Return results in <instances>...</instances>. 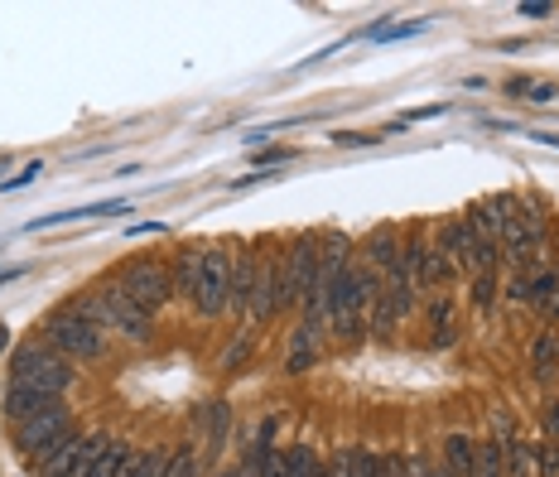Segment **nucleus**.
Here are the masks:
<instances>
[{
    "label": "nucleus",
    "instance_id": "nucleus-33",
    "mask_svg": "<svg viewBox=\"0 0 559 477\" xmlns=\"http://www.w3.org/2000/svg\"><path fill=\"white\" fill-rule=\"evenodd\" d=\"M545 439H559V401L545 410Z\"/></svg>",
    "mask_w": 559,
    "mask_h": 477
},
{
    "label": "nucleus",
    "instance_id": "nucleus-1",
    "mask_svg": "<svg viewBox=\"0 0 559 477\" xmlns=\"http://www.w3.org/2000/svg\"><path fill=\"white\" fill-rule=\"evenodd\" d=\"M39 343L63 357V362H102V357H107V329H97V323L73 313L68 305L53 309L49 319L39 323Z\"/></svg>",
    "mask_w": 559,
    "mask_h": 477
},
{
    "label": "nucleus",
    "instance_id": "nucleus-21",
    "mask_svg": "<svg viewBox=\"0 0 559 477\" xmlns=\"http://www.w3.org/2000/svg\"><path fill=\"white\" fill-rule=\"evenodd\" d=\"M507 477H535V444L531 439H507Z\"/></svg>",
    "mask_w": 559,
    "mask_h": 477
},
{
    "label": "nucleus",
    "instance_id": "nucleus-38",
    "mask_svg": "<svg viewBox=\"0 0 559 477\" xmlns=\"http://www.w3.org/2000/svg\"><path fill=\"white\" fill-rule=\"evenodd\" d=\"M535 83H531V77H516V83H507V92H516V97H521V92H531Z\"/></svg>",
    "mask_w": 559,
    "mask_h": 477
},
{
    "label": "nucleus",
    "instance_id": "nucleus-30",
    "mask_svg": "<svg viewBox=\"0 0 559 477\" xmlns=\"http://www.w3.org/2000/svg\"><path fill=\"white\" fill-rule=\"evenodd\" d=\"M377 477H405V453H381Z\"/></svg>",
    "mask_w": 559,
    "mask_h": 477
},
{
    "label": "nucleus",
    "instance_id": "nucleus-17",
    "mask_svg": "<svg viewBox=\"0 0 559 477\" xmlns=\"http://www.w3.org/2000/svg\"><path fill=\"white\" fill-rule=\"evenodd\" d=\"M473 458H477L473 434H449L444 439V473L449 477H473Z\"/></svg>",
    "mask_w": 559,
    "mask_h": 477
},
{
    "label": "nucleus",
    "instance_id": "nucleus-31",
    "mask_svg": "<svg viewBox=\"0 0 559 477\" xmlns=\"http://www.w3.org/2000/svg\"><path fill=\"white\" fill-rule=\"evenodd\" d=\"M39 174H44V165H25V169L15 174V179H5V189H25V183H34Z\"/></svg>",
    "mask_w": 559,
    "mask_h": 477
},
{
    "label": "nucleus",
    "instance_id": "nucleus-34",
    "mask_svg": "<svg viewBox=\"0 0 559 477\" xmlns=\"http://www.w3.org/2000/svg\"><path fill=\"white\" fill-rule=\"evenodd\" d=\"M555 97H559V92H555L550 83H535V87H531V102H555Z\"/></svg>",
    "mask_w": 559,
    "mask_h": 477
},
{
    "label": "nucleus",
    "instance_id": "nucleus-39",
    "mask_svg": "<svg viewBox=\"0 0 559 477\" xmlns=\"http://www.w3.org/2000/svg\"><path fill=\"white\" fill-rule=\"evenodd\" d=\"M223 477H255V468H247V463H237V468H227Z\"/></svg>",
    "mask_w": 559,
    "mask_h": 477
},
{
    "label": "nucleus",
    "instance_id": "nucleus-28",
    "mask_svg": "<svg viewBox=\"0 0 559 477\" xmlns=\"http://www.w3.org/2000/svg\"><path fill=\"white\" fill-rule=\"evenodd\" d=\"M492 439H516V415L507 405H492Z\"/></svg>",
    "mask_w": 559,
    "mask_h": 477
},
{
    "label": "nucleus",
    "instance_id": "nucleus-26",
    "mask_svg": "<svg viewBox=\"0 0 559 477\" xmlns=\"http://www.w3.org/2000/svg\"><path fill=\"white\" fill-rule=\"evenodd\" d=\"M405 477H449V473H444V463H429L419 449H411L405 453Z\"/></svg>",
    "mask_w": 559,
    "mask_h": 477
},
{
    "label": "nucleus",
    "instance_id": "nucleus-18",
    "mask_svg": "<svg viewBox=\"0 0 559 477\" xmlns=\"http://www.w3.org/2000/svg\"><path fill=\"white\" fill-rule=\"evenodd\" d=\"M531 371H535V381H550L555 371H559V343H555V329L535 333V343H531Z\"/></svg>",
    "mask_w": 559,
    "mask_h": 477
},
{
    "label": "nucleus",
    "instance_id": "nucleus-6",
    "mask_svg": "<svg viewBox=\"0 0 559 477\" xmlns=\"http://www.w3.org/2000/svg\"><path fill=\"white\" fill-rule=\"evenodd\" d=\"M102 444H107V434H78V429H73V434H63L49 453L29 458V468H34V477H78Z\"/></svg>",
    "mask_w": 559,
    "mask_h": 477
},
{
    "label": "nucleus",
    "instance_id": "nucleus-29",
    "mask_svg": "<svg viewBox=\"0 0 559 477\" xmlns=\"http://www.w3.org/2000/svg\"><path fill=\"white\" fill-rule=\"evenodd\" d=\"M526 295H531V275H507V285H502L507 305H526Z\"/></svg>",
    "mask_w": 559,
    "mask_h": 477
},
{
    "label": "nucleus",
    "instance_id": "nucleus-32",
    "mask_svg": "<svg viewBox=\"0 0 559 477\" xmlns=\"http://www.w3.org/2000/svg\"><path fill=\"white\" fill-rule=\"evenodd\" d=\"M381 135H357V131H343L337 135V145H377Z\"/></svg>",
    "mask_w": 559,
    "mask_h": 477
},
{
    "label": "nucleus",
    "instance_id": "nucleus-19",
    "mask_svg": "<svg viewBox=\"0 0 559 477\" xmlns=\"http://www.w3.org/2000/svg\"><path fill=\"white\" fill-rule=\"evenodd\" d=\"M473 477H507V439H477Z\"/></svg>",
    "mask_w": 559,
    "mask_h": 477
},
{
    "label": "nucleus",
    "instance_id": "nucleus-36",
    "mask_svg": "<svg viewBox=\"0 0 559 477\" xmlns=\"http://www.w3.org/2000/svg\"><path fill=\"white\" fill-rule=\"evenodd\" d=\"M531 141H540V145H555V150H559V135H550V131H531Z\"/></svg>",
    "mask_w": 559,
    "mask_h": 477
},
{
    "label": "nucleus",
    "instance_id": "nucleus-11",
    "mask_svg": "<svg viewBox=\"0 0 559 477\" xmlns=\"http://www.w3.org/2000/svg\"><path fill=\"white\" fill-rule=\"evenodd\" d=\"M323 347H329V337H323V333L295 329V333H289V353H285V371H289V377H305V371H309V367H319Z\"/></svg>",
    "mask_w": 559,
    "mask_h": 477
},
{
    "label": "nucleus",
    "instance_id": "nucleus-8",
    "mask_svg": "<svg viewBox=\"0 0 559 477\" xmlns=\"http://www.w3.org/2000/svg\"><path fill=\"white\" fill-rule=\"evenodd\" d=\"M63 434H73V415H68V405L58 401L44 415H34V420L15 425V449L25 453V458H39V453H49Z\"/></svg>",
    "mask_w": 559,
    "mask_h": 477
},
{
    "label": "nucleus",
    "instance_id": "nucleus-35",
    "mask_svg": "<svg viewBox=\"0 0 559 477\" xmlns=\"http://www.w3.org/2000/svg\"><path fill=\"white\" fill-rule=\"evenodd\" d=\"M521 15H550V5H545V0H531V5H521Z\"/></svg>",
    "mask_w": 559,
    "mask_h": 477
},
{
    "label": "nucleus",
    "instance_id": "nucleus-25",
    "mask_svg": "<svg viewBox=\"0 0 559 477\" xmlns=\"http://www.w3.org/2000/svg\"><path fill=\"white\" fill-rule=\"evenodd\" d=\"M429 29V20H411V25H377L367 34L371 44H391V39H411V34H425Z\"/></svg>",
    "mask_w": 559,
    "mask_h": 477
},
{
    "label": "nucleus",
    "instance_id": "nucleus-27",
    "mask_svg": "<svg viewBox=\"0 0 559 477\" xmlns=\"http://www.w3.org/2000/svg\"><path fill=\"white\" fill-rule=\"evenodd\" d=\"M247 362H251V337H237V343H231L227 353H223V371H231V377H237V371L247 367Z\"/></svg>",
    "mask_w": 559,
    "mask_h": 477
},
{
    "label": "nucleus",
    "instance_id": "nucleus-24",
    "mask_svg": "<svg viewBox=\"0 0 559 477\" xmlns=\"http://www.w3.org/2000/svg\"><path fill=\"white\" fill-rule=\"evenodd\" d=\"M535 477H559V439H535Z\"/></svg>",
    "mask_w": 559,
    "mask_h": 477
},
{
    "label": "nucleus",
    "instance_id": "nucleus-14",
    "mask_svg": "<svg viewBox=\"0 0 559 477\" xmlns=\"http://www.w3.org/2000/svg\"><path fill=\"white\" fill-rule=\"evenodd\" d=\"M49 405H58V395H44V391H29V386H5V420L10 425H25L34 415H44Z\"/></svg>",
    "mask_w": 559,
    "mask_h": 477
},
{
    "label": "nucleus",
    "instance_id": "nucleus-23",
    "mask_svg": "<svg viewBox=\"0 0 559 477\" xmlns=\"http://www.w3.org/2000/svg\"><path fill=\"white\" fill-rule=\"evenodd\" d=\"M165 463H169V453H159V449H135L131 468H126L121 477H159V473H165Z\"/></svg>",
    "mask_w": 559,
    "mask_h": 477
},
{
    "label": "nucleus",
    "instance_id": "nucleus-22",
    "mask_svg": "<svg viewBox=\"0 0 559 477\" xmlns=\"http://www.w3.org/2000/svg\"><path fill=\"white\" fill-rule=\"evenodd\" d=\"M159 477H203V468H198V449L179 444L169 453V463H165V473H159Z\"/></svg>",
    "mask_w": 559,
    "mask_h": 477
},
{
    "label": "nucleus",
    "instance_id": "nucleus-9",
    "mask_svg": "<svg viewBox=\"0 0 559 477\" xmlns=\"http://www.w3.org/2000/svg\"><path fill=\"white\" fill-rule=\"evenodd\" d=\"M425 329L429 353H449L459 343V319H453V295H425Z\"/></svg>",
    "mask_w": 559,
    "mask_h": 477
},
{
    "label": "nucleus",
    "instance_id": "nucleus-5",
    "mask_svg": "<svg viewBox=\"0 0 559 477\" xmlns=\"http://www.w3.org/2000/svg\"><path fill=\"white\" fill-rule=\"evenodd\" d=\"M265 261H271L265 241H251V247H241V255L231 261V295H227V313H237V319H247V323H251V313H255V299H261Z\"/></svg>",
    "mask_w": 559,
    "mask_h": 477
},
{
    "label": "nucleus",
    "instance_id": "nucleus-16",
    "mask_svg": "<svg viewBox=\"0 0 559 477\" xmlns=\"http://www.w3.org/2000/svg\"><path fill=\"white\" fill-rule=\"evenodd\" d=\"M203 251L207 247H183L174 255L169 275H174V299H193V285H198V271H203Z\"/></svg>",
    "mask_w": 559,
    "mask_h": 477
},
{
    "label": "nucleus",
    "instance_id": "nucleus-37",
    "mask_svg": "<svg viewBox=\"0 0 559 477\" xmlns=\"http://www.w3.org/2000/svg\"><path fill=\"white\" fill-rule=\"evenodd\" d=\"M150 231H165L159 223H140V227H131V237H150Z\"/></svg>",
    "mask_w": 559,
    "mask_h": 477
},
{
    "label": "nucleus",
    "instance_id": "nucleus-2",
    "mask_svg": "<svg viewBox=\"0 0 559 477\" xmlns=\"http://www.w3.org/2000/svg\"><path fill=\"white\" fill-rule=\"evenodd\" d=\"M5 367H10V386H29V391L58 395V401H63V391L78 381L73 362H63L58 353H49L39 337H34V343H20Z\"/></svg>",
    "mask_w": 559,
    "mask_h": 477
},
{
    "label": "nucleus",
    "instance_id": "nucleus-3",
    "mask_svg": "<svg viewBox=\"0 0 559 477\" xmlns=\"http://www.w3.org/2000/svg\"><path fill=\"white\" fill-rule=\"evenodd\" d=\"M231 247H207L203 251V271H198V285H193V313L203 319H223L227 313V295H231Z\"/></svg>",
    "mask_w": 559,
    "mask_h": 477
},
{
    "label": "nucleus",
    "instance_id": "nucleus-7",
    "mask_svg": "<svg viewBox=\"0 0 559 477\" xmlns=\"http://www.w3.org/2000/svg\"><path fill=\"white\" fill-rule=\"evenodd\" d=\"M516 213H521V198L516 193H492V198H477L463 217H468V227L477 231V241H483V247H502L507 231L516 227Z\"/></svg>",
    "mask_w": 559,
    "mask_h": 477
},
{
    "label": "nucleus",
    "instance_id": "nucleus-15",
    "mask_svg": "<svg viewBox=\"0 0 559 477\" xmlns=\"http://www.w3.org/2000/svg\"><path fill=\"white\" fill-rule=\"evenodd\" d=\"M377 463H381V453L377 449H367V444H343L333 453V463H329V477H377Z\"/></svg>",
    "mask_w": 559,
    "mask_h": 477
},
{
    "label": "nucleus",
    "instance_id": "nucleus-40",
    "mask_svg": "<svg viewBox=\"0 0 559 477\" xmlns=\"http://www.w3.org/2000/svg\"><path fill=\"white\" fill-rule=\"evenodd\" d=\"M555 343H559V329H555Z\"/></svg>",
    "mask_w": 559,
    "mask_h": 477
},
{
    "label": "nucleus",
    "instance_id": "nucleus-13",
    "mask_svg": "<svg viewBox=\"0 0 559 477\" xmlns=\"http://www.w3.org/2000/svg\"><path fill=\"white\" fill-rule=\"evenodd\" d=\"M131 458H135V449L107 434V444H102L97 453H92V458H87V468L78 473V477H121L126 468H131Z\"/></svg>",
    "mask_w": 559,
    "mask_h": 477
},
{
    "label": "nucleus",
    "instance_id": "nucleus-4",
    "mask_svg": "<svg viewBox=\"0 0 559 477\" xmlns=\"http://www.w3.org/2000/svg\"><path fill=\"white\" fill-rule=\"evenodd\" d=\"M116 285L135 299L145 313H159L165 305H174V275L165 261H131L116 271Z\"/></svg>",
    "mask_w": 559,
    "mask_h": 477
},
{
    "label": "nucleus",
    "instance_id": "nucleus-20",
    "mask_svg": "<svg viewBox=\"0 0 559 477\" xmlns=\"http://www.w3.org/2000/svg\"><path fill=\"white\" fill-rule=\"evenodd\" d=\"M497 295H502V271H477V275H473V289H468L473 309H477V313H492Z\"/></svg>",
    "mask_w": 559,
    "mask_h": 477
},
{
    "label": "nucleus",
    "instance_id": "nucleus-12",
    "mask_svg": "<svg viewBox=\"0 0 559 477\" xmlns=\"http://www.w3.org/2000/svg\"><path fill=\"white\" fill-rule=\"evenodd\" d=\"M193 425L203 429V444L217 453V449L227 444V434H231V405H227V401H207V405H198V410H193Z\"/></svg>",
    "mask_w": 559,
    "mask_h": 477
},
{
    "label": "nucleus",
    "instance_id": "nucleus-10",
    "mask_svg": "<svg viewBox=\"0 0 559 477\" xmlns=\"http://www.w3.org/2000/svg\"><path fill=\"white\" fill-rule=\"evenodd\" d=\"M362 265L367 271H377V275H386L395 261H401V231H395L391 223H381V227H371L367 237H362Z\"/></svg>",
    "mask_w": 559,
    "mask_h": 477
}]
</instances>
